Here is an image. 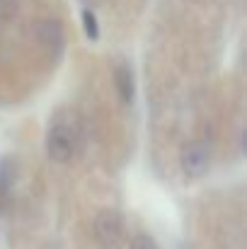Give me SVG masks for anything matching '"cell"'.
<instances>
[{
    "instance_id": "cell-4",
    "label": "cell",
    "mask_w": 247,
    "mask_h": 249,
    "mask_svg": "<svg viewBox=\"0 0 247 249\" xmlns=\"http://www.w3.org/2000/svg\"><path fill=\"white\" fill-rule=\"evenodd\" d=\"M97 235L102 242H116L121 235V218L114 211H107L97 218Z\"/></svg>"
},
{
    "instance_id": "cell-6",
    "label": "cell",
    "mask_w": 247,
    "mask_h": 249,
    "mask_svg": "<svg viewBox=\"0 0 247 249\" xmlns=\"http://www.w3.org/2000/svg\"><path fill=\"white\" fill-rule=\"evenodd\" d=\"M12 184H15V165L10 158H0V196H7Z\"/></svg>"
},
{
    "instance_id": "cell-1",
    "label": "cell",
    "mask_w": 247,
    "mask_h": 249,
    "mask_svg": "<svg viewBox=\"0 0 247 249\" xmlns=\"http://www.w3.org/2000/svg\"><path fill=\"white\" fill-rule=\"evenodd\" d=\"M78 148V136L73 131V126H68L66 121H56L51 124L49 133H46V155L54 162H71Z\"/></svg>"
},
{
    "instance_id": "cell-5",
    "label": "cell",
    "mask_w": 247,
    "mask_h": 249,
    "mask_svg": "<svg viewBox=\"0 0 247 249\" xmlns=\"http://www.w3.org/2000/svg\"><path fill=\"white\" fill-rule=\"evenodd\" d=\"M116 89H119V97L121 102H131L133 99V73L126 68V66H119L116 68Z\"/></svg>"
},
{
    "instance_id": "cell-3",
    "label": "cell",
    "mask_w": 247,
    "mask_h": 249,
    "mask_svg": "<svg viewBox=\"0 0 247 249\" xmlns=\"http://www.w3.org/2000/svg\"><path fill=\"white\" fill-rule=\"evenodd\" d=\"M37 36H39V41H41L46 49H51V51H56V53L63 49V27H61L56 19L39 22Z\"/></svg>"
},
{
    "instance_id": "cell-7",
    "label": "cell",
    "mask_w": 247,
    "mask_h": 249,
    "mask_svg": "<svg viewBox=\"0 0 247 249\" xmlns=\"http://www.w3.org/2000/svg\"><path fill=\"white\" fill-rule=\"evenodd\" d=\"M82 22H85V32H87V36H90V39H97V36H99L97 17H95L90 10H85V12H82Z\"/></svg>"
},
{
    "instance_id": "cell-2",
    "label": "cell",
    "mask_w": 247,
    "mask_h": 249,
    "mask_svg": "<svg viewBox=\"0 0 247 249\" xmlns=\"http://www.w3.org/2000/svg\"><path fill=\"white\" fill-rule=\"evenodd\" d=\"M179 162H182V172H184L189 179H199V177H204L206 169H209L211 150H209V145H206L204 141L189 143V145H184Z\"/></svg>"
},
{
    "instance_id": "cell-8",
    "label": "cell",
    "mask_w": 247,
    "mask_h": 249,
    "mask_svg": "<svg viewBox=\"0 0 247 249\" xmlns=\"http://www.w3.org/2000/svg\"><path fill=\"white\" fill-rule=\"evenodd\" d=\"M129 249H158V245H155V240L151 237V235H136L133 240H131V247Z\"/></svg>"
}]
</instances>
